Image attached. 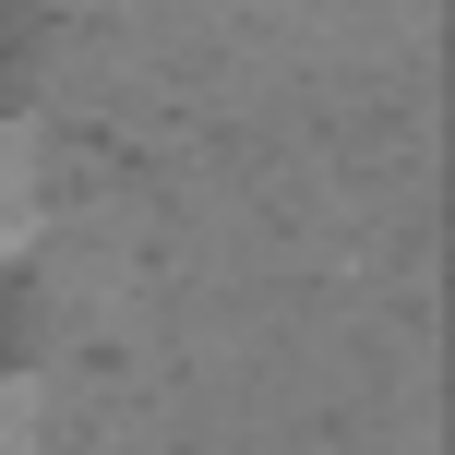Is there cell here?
Returning a JSON list of instances; mask_svg holds the SVG:
<instances>
[{"instance_id": "obj_1", "label": "cell", "mask_w": 455, "mask_h": 455, "mask_svg": "<svg viewBox=\"0 0 455 455\" xmlns=\"http://www.w3.org/2000/svg\"><path fill=\"white\" fill-rule=\"evenodd\" d=\"M36 240H48V144L36 120H0V264H24Z\"/></svg>"}, {"instance_id": "obj_2", "label": "cell", "mask_w": 455, "mask_h": 455, "mask_svg": "<svg viewBox=\"0 0 455 455\" xmlns=\"http://www.w3.org/2000/svg\"><path fill=\"white\" fill-rule=\"evenodd\" d=\"M0 455H60V419H48V384L0 371Z\"/></svg>"}]
</instances>
